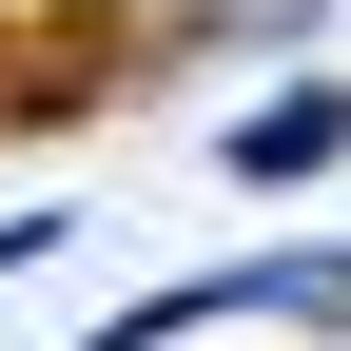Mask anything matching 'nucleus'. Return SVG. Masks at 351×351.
<instances>
[{
  "mask_svg": "<svg viewBox=\"0 0 351 351\" xmlns=\"http://www.w3.org/2000/svg\"><path fill=\"white\" fill-rule=\"evenodd\" d=\"M117 59H137V20H117V0H39V20L0 39V117H78Z\"/></svg>",
  "mask_w": 351,
  "mask_h": 351,
  "instance_id": "obj_1",
  "label": "nucleus"
}]
</instances>
